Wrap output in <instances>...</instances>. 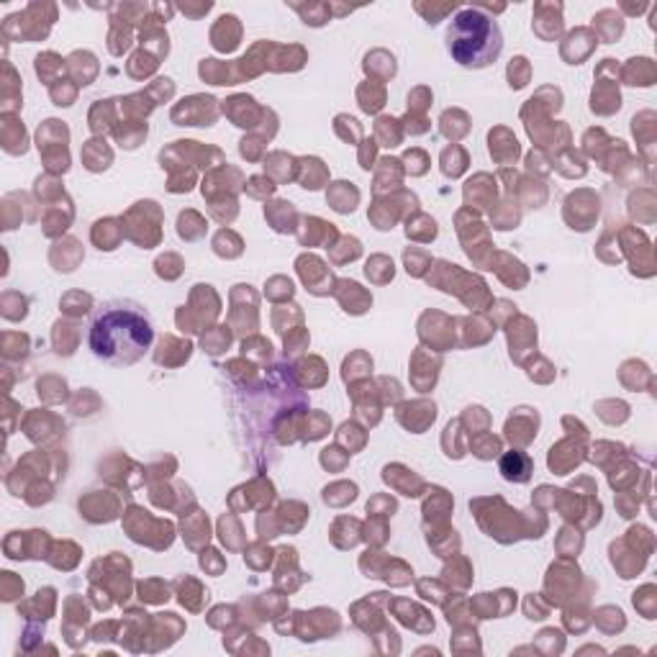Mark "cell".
<instances>
[{
	"label": "cell",
	"instance_id": "obj_16",
	"mask_svg": "<svg viewBox=\"0 0 657 657\" xmlns=\"http://www.w3.org/2000/svg\"><path fill=\"white\" fill-rule=\"evenodd\" d=\"M106 141H88V147L85 149H90V152H85L83 157H85V167L88 170H93V173H101V170H106L108 167V162H111V152L106 147H103Z\"/></svg>",
	"mask_w": 657,
	"mask_h": 657
},
{
	"label": "cell",
	"instance_id": "obj_27",
	"mask_svg": "<svg viewBox=\"0 0 657 657\" xmlns=\"http://www.w3.org/2000/svg\"><path fill=\"white\" fill-rule=\"evenodd\" d=\"M200 568H203V570H211L213 575H218V573L223 570L221 555H218L216 549H203V555H200Z\"/></svg>",
	"mask_w": 657,
	"mask_h": 657
},
{
	"label": "cell",
	"instance_id": "obj_6",
	"mask_svg": "<svg viewBox=\"0 0 657 657\" xmlns=\"http://www.w3.org/2000/svg\"><path fill=\"white\" fill-rule=\"evenodd\" d=\"M239 39H242V24L236 19L234 13H226L218 19V24L211 29V44L216 51L229 54L239 46Z\"/></svg>",
	"mask_w": 657,
	"mask_h": 657
},
{
	"label": "cell",
	"instance_id": "obj_12",
	"mask_svg": "<svg viewBox=\"0 0 657 657\" xmlns=\"http://www.w3.org/2000/svg\"><path fill=\"white\" fill-rule=\"evenodd\" d=\"M360 193L357 188H352V183H334V190L329 193V203L334 211L339 213H352L357 208Z\"/></svg>",
	"mask_w": 657,
	"mask_h": 657
},
{
	"label": "cell",
	"instance_id": "obj_22",
	"mask_svg": "<svg viewBox=\"0 0 657 657\" xmlns=\"http://www.w3.org/2000/svg\"><path fill=\"white\" fill-rule=\"evenodd\" d=\"M416 11L422 13L424 19H427V24H439L444 16H449L452 11H459L457 8V3H442V6H427V3H416Z\"/></svg>",
	"mask_w": 657,
	"mask_h": 657
},
{
	"label": "cell",
	"instance_id": "obj_4",
	"mask_svg": "<svg viewBox=\"0 0 657 657\" xmlns=\"http://www.w3.org/2000/svg\"><path fill=\"white\" fill-rule=\"evenodd\" d=\"M216 113V98L193 96L173 111V121H178V126H211Z\"/></svg>",
	"mask_w": 657,
	"mask_h": 657
},
{
	"label": "cell",
	"instance_id": "obj_18",
	"mask_svg": "<svg viewBox=\"0 0 657 657\" xmlns=\"http://www.w3.org/2000/svg\"><path fill=\"white\" fill-rule=\"evenodd\" d=\"M111 21H113V29H111V36H108L111 44L108 46H111V51H113V54H123V51L131 46V26H128V24L123 26V21L116 19V16Z\"/></svg>",
	"mask_w": 657,
	"mask_h": 657
},
{
	"label": "cell",
	"instance_id": "obj_14",
	"mask_svg": "<svg viewBox=\"0 0 657 657\" xmlns=\"http://www.w3.org/2000/svg\"><path fill=\"white\" fill-rule=\"evenodd\" d=\"M290 8L300 13L303 24L308 26H324L326 21H332V3H311V6H298V3H290Z\"/></svg>",
	"mask_w": 657,
	"mask_h": 657
},
{
	"label": "cell",
	"instance_id": "obj_10",
	"mask_svg": "<svg viewBox=\"0 0 657 657\" xmlns=\"http://www.w3.org/2000/svg\"><path fill=\"white\" fill-rule=\"evenodd\" d=\"M67 70L80 80V85H90V80L98 75V62L90 51H75L67 57Z\"/></svg>",
	"mask_w": 657,
	"mask_h": 657
},
{
	"label": "cell",
	"instance_id": "obj_30",
	"mask_svg": "<svg viewBox=\"0 0 657 657\" xmlns=\"http://www.w3.org/2000/svg\"><path fill=\"white\" fill-rule=\"evenodd\" d=\"M211 8H213V3H200V6H190V3H185V6H180V11L185 13V16H190V19H200V16H205Z\"/></svg>",
	"mask_w": 657,
	"mask_h": 657
},
{
	"label": "cell",
	"instance_id": "obj_25",
	"mask_svg": "<svg viewBox=\"0 0 657 657\" xmlns=\"http://www.w3.org/2000/svg\"><path fill=\"white\" fill-rule=\"evenodd\" d=\"M377 136L385 141L383 147H396L401 141V128H398L396 118H380L377 121Z\"/></svg>",
	"mask_w": 657,
	"mask_h": 657
},
{
	"label": "cell",
	"instance_id": "obj_28",
	"mask_svg": "<svg viewBox=\"0 0 657 657\" xmlns=\"http://www.w3.org/2000/svg\"><path fill=\"white\" fill-rule=\"evenodd\" d=\"M406 162H414V167H409L411 175H424L427 173V154L422 152V149H411V152H406Z\"/></svg>",
	"mask_w": 657,
	"mask_h": 657
},
{
	"label": "cell",
	"instance_id": "obj_8",
	"mask_svg": "<svg viewBox=\"0 0 657 657\" xmlns=\"http://www.w3.org/2000/svg\"><path fill=\"white\" fill-rule=\"evenodd\" d=\"M337 285H339L337 298L342 300V306L347 308V313H355V316H360V313H365L367 308H370L372 298L365 293L362 285H357L355 280H339Z\"/></svg>",
	"mask_w": 657,
	"mask_h": 657
},
{
	"label": "cell",
	"instance_id": "obj_20",
	"mask_svg": "<svg viewBox=\"0 0 657 657\" xmlns=\"http://www.w3.org/2000/svg\"><path fill=\"white\" fill-rule=\"evenodd\" d=\"M3 147L8 154H24L26 152V131L16 118H13V134L3 128Z\"/></svg>",
	"mask_w": 657,
	"mask_h": 657
},
{
	"label": "cell",
	"instance_id": "obj_13",
	"mask_svg": "<svg viewBox=\"0 0 657 657\" xmlns=\"http://www.w3.org/2000/svg\"><path fill=\"white\" fill-rule=\"evenodd\" d=\"M594 29L603 41H613L624 34V19L616 11H601L599 16H594Z\"/></svg>",
	"mask_w": 657,
	"mask_h": 657
},
{
	"label": "cell",
	"instance_id": "obj_15",
	"mask_svg": "<svg viewBox=\"0 0 657 657\" xmlns=\"http://www.w3.org/2000/svg\"><path fill=\"white\" fill-rule=\"evenodd\" d=\"M467 167V154L465 149L459 147H449L442 152V173L447 175V178H457V175L465 173Z\"/></svg>",
	"mask_w": 657,
	"mask_h": 657
},
{
	"label": "cell",
	"instance_id": "obj_17",
	"mask_svg": "<svg viewBox=\"0 0 657 657\" xmlns=\"http://www.w3.org/2000/svg\"><path fill=\"white\" fill-rule=\"evenodd\" d=\"M62 67H64V59L57 57L54 51H41V54L36 57V75L41 77L44 83H49L54 75H59Z\"/></svg>",
	"mask_w": 657,
	"mask_h": 657
},
{
	"label": "cell",
	"instance_id": "obj_5",
	"mask_svg": "<svg viewBox=\"0 0 657 657\" xmlns=\"http://www.w3.org/2000/svg\"><path fill=\"white\" fill-rule=\"evenodd\" d=\"M536 36L544 41L560 36L562 31V6L560 3H536L534 6V24H531Z\"/></svg>",
	"mask_w": 657,
	"mask_h": 657
},
{
	"label": "cell",
	"instance_id": "obj_21",
	"mask_svg": "<svg viewBox=\"0 0 657 657\" xmlns=\"http://www.w3.org/2000/svg\"><path fill=\"white\" fill-rule=\"evenodd\" d=\"M367 88H370V93L365 90V85L360 88V106H362V111L365 113H375V111H380L383 108V103H385V93H383V88H375L372 83H367Z\"/></svg>",
	"mask_w": 657,
	"mask_h": 657
},
{
	"label": "cell",
	"instance_id": "obj_29",
	"mask_svg": "<svg viewBox=\"0 0 657 657\" xmlns=\"http://www.w3.org/2000/svg\"><path fill=\"white\" fill-rule=\"evenodd\" d=\"M247 190H249V195H255V198H260V195H262L265 190L273 193L275 185L270 183L268 178H252V180H249V188H247Z\"/></svg>",
	"mask_w": 657,
	"mask_h": 657
},
{
	"label": "cell",
	"instance_id": "obj_31",
	"mask_svg": "<svg viewBox=\"0 0 657 657\" xmlns=\"http://www.w3.org/2000/svg\"><path fill=\"white\" fill-rule=\"evenodd\" d=\"M339 439H342V442L352 439V434H350V424H345V427L339 429ZM355 444H357V447H362V444H365V434H360V437H357V442H355Z\"/></svg>",
	"mask_w": 657,
	"mask_h": 657
},
{
	"label": "cell",
	"instance_id": "obj_26",
	"mask_svg": "<svg viewBox=\"0 0 657 657\" xmlns=\"http://www.w3.org/2000/svg\"><path fill=\"white\" fill-rule=\"evenodd\" d=\"M70 83V80H57V83H51L49 93H51V101H54V106H72V101H75V88H64V85Z\"/></svg>",
	"mask_w": 657,
	"mask_h": 657
},
{
	"label": "cell",
	"instance_id": "obj_2",
	"mask_svg": "<svg viewBox=\"0 0 657 657\" xmlns=\"http://www.w3.org/2000/svg\"><path fill=\"white\" fill-rule=\"evenodd\" d=\"M447 51L465 70H485L504 51V34L483 6H465L447 26Z\"/></svg>",
	"mask_w": 657,
	"mask_h": 657
},
{
	"label": "cell",
	"instance_id": "obj_19",
	"mask_svg": "<svg viewBox=\"0 0 657 657\" xmlns=\"http://www.w3.org/2000/svg\"><path fill=\"white\" fill-rule=\"evenodd\" d=\"M157 57H152L147 49L136 51L134 57H131V62H128V75L131 77H147L152 75L154 70H157Z\"/></svg>",
	"mask_w": 657,
	"mask_h": 657
},
{
	"label": "cell",
	"instance_id": "obj_3",
	"mask_svg": "<svg viewBox=\"0 0 657 657\" xmlns=\"http://www.w3.org/2000/svg\"><path fill=\"white\" fill-rule=\"evenodd\" d=\"M57 11L54 3H31L26 6L21 13H13L8 16L6 24H3V34L8 39H26V41H36V39H44L49 34V26L57 19H44V13Z\"/></svg>",
	"mask_w": 657,
	"mask_h": 657
},
{
	"label": "cell",
	"instance_id": "obj_1",
	"mask_svg": "<svg viewBox=\"0 0 657 657\" xmlns=\"http://www.w3.org/2000/svg\"><path fill=\"white\" fill-rule=\"evenodd\" d=\"M154 324L144 306L134 300H111L93 313L88 326V347L101 362L128 367L149 352Z\"/></svg>",
	"mask_w": 657,
	"mask_h": 657
},
{
	"label": "cell",
	"instance_id": "obj_7",
	"mask_svg": "<svg viewBox=\"0 0 657 657\" xmlns=\"http://www.w3.org/2000/svg\"><path fill=\"white\" fill-rule=\"evenodd\" d=\"M596 44H599L596 34H591L588 29H575L562 44V57L568 59V64H581V59H586Z\"/></svg>",
	"mask_w": 657,
	"mask_h": 657
},
{
	"label": "cell",
	"instance_id": "obj_11",
	"mask_svg": "<svg viewBox=\"0 0 657 657\" xmlns=\"http://www.w3.org/2000/svg\"><path fill=\"white\" fill-rule=\"evenodd\" d=\"M298 275L303 277V282L308 285V290H311L313 295H319V282H316V277L319 275H329V270H326V265L324 262L319 260V257H313V255H303V257H298Z\"/></svg>",
	"mask_w": 657,
	"mask_h": 657
},
{
	"label": "cell",
	"instance_id": "obj_9",
	"mask_svg": "<svg viewBox=\"0 0 657 657\" xmlns=\"http://www.w3.org/2000/svg\"><path fill=\"white\" fill-rule=\"evenodd\" d=\"M501 475H504L506 480H511V483H526L531 475L529 454L519 452V449L506 452L504 457H501Z\"/></svg>",
	"mask_w": 657,
	"mask_h": 657
},
{
	"label": "cell",
	"instance_id": "obj_23",
	"mask_svg": "<svg viewBox=\"0 0 657 657\" xmlns=\"http://www.w3.org/2000/svg\"><path fill=\"white\" fill-rule=\"evenodd\" d=\"M526 83H529V62L526 57H514L509 64V85L519 90Z\"/></svg>",
	"mask_w": 657,
	"mask_h": 657
},
{
	"label": "cell",
	"instance_id": "obj_24",
	"mask_svg": "<svg viewBox=\"0 0 657 657\" xmlns=\"http://www.w3.org/2000/svg\"><path fill=\"white\" fill-rule=\"evenodd\" d=\"M111 226H116V218H103V221L96 223V229H93V242L98 244V249H106V252H111V249H116V239H111Z\"/></svg>",
	"mask_w": 657,
	"mask_h": 657
}]
</instances>
